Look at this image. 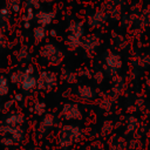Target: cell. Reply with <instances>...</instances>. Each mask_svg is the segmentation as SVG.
<instances>
[{"label":"cell","mask_w":150,"mask_h":150,"mask_svg":"<svg viewBox=\"0 0 150 150\" xmlns=\"http://www.w3.org/2000/svg\"><path fill=\"white\" fill-rule=\"evenodd\" d=\"M83 130L79 124L68 123L61 127L57 135V145L62 150H69L77 142L81 141Z\"/></svg>","instance_id":"6da1fadb"},{"label":"cell","mask_w":150,"mask_h":150,"mask_svg":"<svg viewBox=\"0 0 150 150\" xmlns=\"http://www.w3.org/2000/svg\"><path fill=\"white\" fill-rule=\"evenodd\" d=\"M40 56L50 66H60L64 59L63 52L54 43H46L40 49Z\"/></svg>","instance_id":"7a4b0ae2"},{"label":"cell","mask_w":150,"mask_h":150,"mask_svg":"<svg viewBox=\"0 0 150 150\" xmlns=\"http://www.w3.org/2000/svg\"><path fill=\"white\" fill-rule=\"evenodd\" d=\"M60 116L64 121H81L83 118V111L77 102L69 101L63 103L60 110Z\"/></svg>","instance_id":"3957f363"},{"label":"cell","mask_w":150,"mask_h":150,"mask_svg":"<svg viewBox=\"0 0 150 150\" xmlns=\"http://www.w3.org/2000/svg\"><path fill=\"white\" fill-rule=\"evenodd\" d=\"M122 66H123V61L118 53L109 52L104 56V73H107L108 75L112 77L118 75V71L121 70Z\"/></svg>","instance_id":"277c9868"},{"label":"cell","mask_w":150,"mask_h":150,"mask_svg":"<svg viewBox=\"0 0 150 150\" xmlns=\"http://www.w3.org/2000/svg\"><path fill=\"white\" fill-rule=\"evenodd\" d=\"M59 75L53 70H42L38 76V89L49 91L57 86Z\"/></svg>","instance_id":"5b68a950"},{"label":"cell","mask_w":150,"mask_h":150,"mask_svg":"<svg viewBox=\"0 0 150 150\" xmlns=\"http://www.w3.org/2000/svg\"><path fill=\"white\" fill-rule=\"evenodd\" d=\"M56 124V118H55V115L54 114H45L41 118V121L39 122V125H38V129H36V132L39 135V137H43L46 136L53 128L54 125Z\"/></svg>","instance_id":"8992f818"},{"label":"cell","mask_w":150,"mask_h":150,"mask_svg":"<svg viewBox=\"0 0 150 150\" xmlns=\"http://www.w3.org/2000/svg\"><path fill=\"white\" fill-rule=\"evenodd\" d=\"M108 19H109V15L105 11L97 9L94 13H91L90 15H88L87 23L90 28H98V27H102L103 25H105Z\"/></svg>","instance_id":"52a82bcc"},{"label":"cell","mask_w":150,"mask_h":150,"mask_svg":"<svg viewBox=\"0 0 150 150\" xmlns=\"http://www.w3.org/2000/svg\"><path fill=\"white\" fill-rule=\"evenodd\" d=\"M101 43V40L97 35L95 34H90V35H87V36H83L82 38V46L81 48L83 50H86L87 53H94L98 46Z\"/></svg>","instance_id":"ba28073f"},{"label":"cell","mask_w":150,"mask_h":150,"mask_svg":"<svg viewBox=\"0 0 150 150\" xmlns=\"http://www.w3.org/2000/svg\"><path fill=\"white\" fill-rule=\"evenodd\" d=\"M76 95L82 101H93L96 97V89L89 84H80L76 88Z\"/></svg>","instance_id":"9c48e42d"},{"label":"cell","mask_w":150,"mask_h":150,"mask_svg":"<svg viewBox=\"0 0 150 150\" xmlns=\"http://www.w3.org/2000/svg\"><path fill=\"white\" fill-rule=\"evenodd\" d=\"M55 16H56V14L53 11H39L35 14V20L38 22V26L47 27L53 22Z\"/></svg>","instance_id":"30bf717a"},{"label":"cell","mask_w":150,"mask_h":150,"mask_svg":"<svg viewBox=\"0 0 150 150\" xmlns=\"http://www.w3.org/2000/svg\"><path fill=\"white\" fill-rule=\"evenodd\" d=\"M23 91H32L38 87V77H35V75L32 74H23L22 81L19 86Z\"/></svg>","instance_id":"8fae6325"},{"label":"cell","mask_w":150,"mask_h":150,"mask_svg":"<svg viewBox=\"0 0 150 150\" xmlns=\"http://www.w3.org/2000/svg\"><path fill=\"white\" fill-rule=\"evenodd\" d=\"M68 32L70 35L77 36V38H83L86 29H84V23L81 20H71L68 25Z\"/></svg>","instance_id":"7c38bea8"},{"label":"cell","mask_w":150,"mask_h":150,"mask_svg":"<svg viewBox=\"0 0 150 150\" xmlns=\"http://www.w3.org/2000/svg\"><path fill=\"white\" fill-rule=\"evenodd\" d=\"M25 121H26V118H25L23 114H21L19 111H14L5 118V124L8 127H22Z\"/></svg>","instance_id":"4fadbf2b"},{"label":"cell","mask_w":150,"mask_h":150,"mask_svg":"<svg viewBox=\"0 0 150 150\" xmlns=\"http://www.w3.org/2000/svg\"><path fill=\"white\" fill-rule=\"evenodd\" d=\"M9 136L13 138L15 144H19L25 138V129L22 127H11L9 129Z\"/></svg>","instance_id":"5bb4252c"},{"label":"cell","mask_w":150,"mask_h":150,"mask_svg":"<svg viewBox=\"0 0 150 150\" xmlns=\"http://www.w3.org/2000/svg\"><path fill=\"white\" fill-rule=\"evenodd\" d=\"M15 57L20 63L26 64L27 62H29L30 60V54H29V49L27 46H21L16 52H15Z\"/></svg>","instance_id":"9a60e30c"},{"label":"cell","mask_w":150,"mask_h":150,"mask_svg":"<svg viewBox=\"0 0 150 150\" xmlns=\"http://www.w3.org/2000/svg\"><path fill=\"white\" fill-rule=\"evenodd\" d=\"M66 46L69 50H77L81 48L82 46V39L81 38H77V36H74V35H68L67 39H66Z\"/></svg>","instance_id":"2e32d148"},{"label":"cell","mask_w":150,"mask_h":150,"mask_svg":"<svg viewBox=\"0 0 150 150\" xmlns=\"http://www.w3.org/2000/svg\"><path fill=\"white\" fill-rule=\"evenodd\" d=\"M47 36V29L46 27H42V26H36L34 29H33V39H34V42L36 45L41 43Z\"/></svg>","instance_id":"e0dca14e"},{"label":"cell","mask_w":150,"mask_h":150,"mask_svg":"<svg viewBox=\"0 0 150 150\" xmlns=\"http://www.w3.org/2000/svg\"><path fill=\"white\" fill-rule=\"evenodd\" d=\"M60 76H61V79H62L63 81H66V82L69 83V84H73V83H75V82L77 81V75H76L74 71H70V70L64 69V68L61 70Z\"/></svg>","instance_id":"ac0fdd59"},{"label":"cell","mask_w":150,"mask_h":150,"mask_svg":"<svg viewBox=\"0 0 150 150\" xmlns=\"http://www.w3.org/2000/svg\"><path fill=\"white\" fill-rule=\"evenodd\" d=\"M33 112L38 116H43L46 114V103L41 100H36L33 104Z\"/></svg>","instance_id":"d6986e66"},{"label":"cell","mask_w":150,"mask_h":150,"mask_svg":"<svg viewBox=\"0 0 150 150\" xmlns=\"http://www.w3.org/2000/svg\"><path fill=\"white\" fill-rule=\"evenodd\" d=\"M9 93V80L5 75H0V96H7Z\"/></svg>","instance_id":"ffe728a7"},{"label":"cell","mask_w":150,"mask_h":150,"mask_svg":"<svg viewBox=\"0 0 150 150\" xmlns=\"http://www.w3.org/2000/svg\"><path fill=\"white\" fill-rule=\"evenodd\" d=\"M23 74H25L23 70H15V71H13V73L11 74L9 81H11L12 83L16 84V86H20V83H21V81H22V77H23Z\"/></svg>","instance_id":"44dd1931"},{"label":"cell","mask_w":150,"mask_h":150,"mask_svg":"<svg viewBox=\"0 0 150 150\" xmlns=\"http://www.w3.org/2000/svg\"><path fill=\"white\" fill-rule=\"evenodd\" d=\"M139 123H138V118L131 116L128 118V122H127V131L128 132H134L137 128H138Z\"/></svg>","instance_id":"7402d4cb"},{"label":"cell","mask_w":150,"mask_h":150,"mask_svg":"<svg viewBox=\"0 0 150 150\" xmlns=\"http://www.w3.org/2000/svg\"><path fill=\"white\" fill-rule=\"evenodd\" d=\"M6 1V5H7V8L11 9L12 12H15L18 13L21 8V0H5Z\"/></svg>","instance_id":"603a6c76"},{"label":"cell","mask_w":150,"mask_h":150,"mask_svg":"<svg viewBox=\"0 0 150 150\" xmlns=\"http://www.w3.org/2000/svg\"><path fill=\"white\" fill-rule=\"evenodd\" d=\"M101 131H102V135H109L111 131H112V124L110 121H104L102 127H101Z\"/></svg>","instance_id":"cb8c5ba5"},{"label":"cell","mask_w":150,"mask_h":150,"mask_svg":"<svg viewBox=\"0 0 150 150\" xmlns=\"http://www.w3.org/2000/svg\"><path fill=\"white\" fill-rule=\"evenodd\" d=\"M34 18H35V14H34V8H32V7H27L26 14L23 15V22H30V21H32Z\"/></svg>","instance_id":"d4e9b609"},{"label":"cell","mask_w":150,"mask_h":150,"mask_svg":"<svg viewBox=\"0 0 150 150\" xmlns=\"http://www.w3.org/2000/svg\"><path fill=\"white\" fill-rule=\"evenodd\" d=\"M91 77L94 79V81H95L96 83H101V82H103V80H104V71H102V70H96V71L93 73V76H91Z\"/></svg>","instance_id":"484cf974"},{"label":"cell","mask_w":150,"mask_h":150,"mask_svg":"<svg viewBox=\"0 0 150 150\" xmlns=\"http://www.w3.org/2000/svg\"><path fill=\"white\" fill-rule=\"evenodd\" d=\"M0 144L4 145V146H12L15 143H14V141L11 136H4V137L0 138Z\"/></svg>","instance_id":"4316f807"},{"label":"cell","mask_w":150,"mask_h":150,"mask_svg":"<svg viewBox=\"0 0 150 150\" xmlns=\"http://www.w3.org/2000/svg\"><path fill=\"white\" fill-rule=\"evenodd\" d=\"M100 108L101 109H103V110H110V108H111V101L110 100H108V98H103L101 102H100Z\"/></svg>","instance_id":"83f0119b"},{"label":"cell","mask_w":150,"mask_h":150,"mask_svg":"<svg viewBox=\"0 0 150 150\" xmlns=\"http://www.w3.org/2000/svg\"><path fill=\"white\" fill-rule=\"evenodd\" d=\"M27 7H32L34 9H39L41 6V1L40 0H26Z\"/></svg>","instance_id":"f1b7e54d"},{"label":"cell","mask_w":150,"mask_h":150,"mask_svg":"<svg viewBox=\"0 0 150 150\" xmlns=\"http://www.w3.org/2000/svg\"><path fill=\"white\" fill-rule=\"evenodd\" d=\"M9 129L11 127L6 125L5 123L0 125V137H4V136H9Z\"/></svg>","instance_id":"f546056e"},{"label":"cell","mask_w":150,"mask_h":150,"mask_svg":"<svg viewBox=\"0 0 150 150\" xmlns=\"http://www.w3.org/2000/svg\"><path fill=\"white\" fill-rule=\"evenodd\" d=\"M14 103H15V100L13 98V100H9V101H7L4 105H2V109L5 110V111H7V110H9L13 105H14Z\"/></svg>","instance_id":"4dcf8cb0"},{"label":"cell","mask_w":150,"mask_h":150,"mask_svg":"<svg viewBox=\"0 0 150 150\" xmlns=\"http://www.w3.org/2000/svg\"><path fill=\"white\" fill-rule=\"evenodd\" d=\"M23 71H25V73H27V74H32V75H34L35 69H34V67H33V66H28Z\"/></svg>","instance_id":"1f68e13d"},{"label":"cell","mask_w":150,"mask_h":150,"mask_svg":"<svg viewBox=\"0 0 150 150\" xmlns=\"http://www.w3.org/2000/svg\"><path fill=\"white\" fill-rule=\"evenodd\" d=\"M5 45V40H4V34H2V30L0 29V47Z\"/></svg>","instance_id":"d6a6232c"},{"label":"cell","mask_w":150,"mask_h":150,"mask_svg":"<svg viewBox=\"0 0 150 150\" xmlns=\"http://www.w3.org/2000/svg\"><path fill=\"white\" fill-rule=\"evenodd\" d=\"M14 100H15V101H21V100H22V95H20V94H18V95H15V97H14Z\"/></svg>","instance_id":"836d02e7"},{"label":"cell","mask_w":150,"mask_h":150,"mask_svg":"<svg viewBox=\"0 0 150 150\" xmlns=\"http://www.w3.org/2000/svg\"><path fill=\"white\" fill-rule=\"evenodd\" d=\"M145 84H146V87H148V88L150 89V76H149V77L146 79V82H145Z\"/></svg>","instance_id":"e575fe53"},{"label":"cell","mask_w":150,"mask_h":150,"mask_svg":"<svg viewBox=\"0 0 150 150\" xmlns=\"http://www.w3.org/2000/svg\"><path fill=\"white\" fill-rule=\"evenodd\" d=\"M41 1V4H45V2H50L52 0H40Z\"/></svg>","instance_id":"d590c367"},{"label":"cell","mask_w":150,"mask_h":150,"mask_svg":"<svg viewBox=\"0 0 150 150\" xmlns=\"http://www.w3.org/2000/svg\"><path fill=\"white\" fill-rule=\"evenodd\" d=\"M55 34H56V33H55V30H50V35H53V36H54Z\"/></svg>","instance_id":"8d00e7d4"},{"label":"cell","mask_w":150,"mask_h":150,"mask_svg":"<svg viewBox=\"0 0 150 150\" xmlns=\"http://www.w3.org/2000/svg\"><path fill=\"white\" fill-rule=\"evenodd\" d=\"M148 137L150 138V129H149V131H148Z\"/></svg>","instance_id":"74e56055"},{"label":"cell","mask_w":150,"mask_h":150,"mask_svg":"<svg viewBox=\"0 0 150 150\" xmlns=\"http://www.w3.org/2000/svg\"><path fill=\"white\" fill-rule=\"evenodd\" d=\"M50 150H55V149H50Z\"/></svg>","instance_id":"f35d334b"},{"label":"cell","mask_w":150,"mask_h":150,"mask_svg":"<svg viewBox=\"0 0 150 150\" xmlns=\"http://www.w3.org/2000/svg\"><path fill=\"white\" fill-rule=\"evenodd\" d=\"M101 150H104V149H101Z\"/></svg>","instance_id":"ab89813d"}]
</instances>
